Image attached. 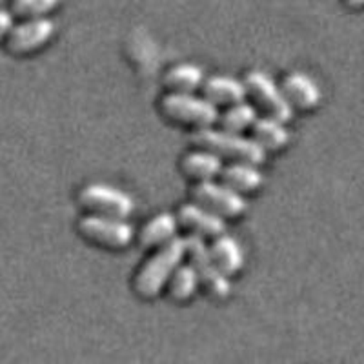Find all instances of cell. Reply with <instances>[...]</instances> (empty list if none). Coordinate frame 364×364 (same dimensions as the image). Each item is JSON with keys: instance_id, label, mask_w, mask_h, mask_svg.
Listing matches in <instances>:
<instances>
[{"instance_id": "6da1fadb", "label": "cell", "mask_w": 364, "mask_h": 364, "mask_svg": "<svg viewBox=\"0 0 364 364\" xmlns=\"http://www.w3.org/2000/svg\"><path fill=\"white\" fill-rule=\"evenodd\" d=\"M186 237H175L170 242L155 250L135 277L136 294L144 299H154L170 281L171 273L186 259Z\"/></svg>"}, {"instance_id": "7a4b0ae2", "label": "cell", "mask_w": 364, "mask_h": 364, "mask_svg": "<svg viewBox=\"0 0 364 364\" xmlns=\"http://www.w3.org/2000/svg\"><path fill=\"white\" fill-rule=\"evenodd\" d=\"M191 142L197 148H206L220 159H232V161H245L261 166L266 161V151L259 142L242 133L228 132L224 128H197L191 133Z\"/></svg>"}, {"instance_id": "3957f363", "label": "cell", "mask_w": 364, "mask_h": 364, "mask_svg": "<svg viewBox=\"0 0 364 364\" xmlns=\"http://www.w3.org/2000/svg\"><path fill=\"white\" fill-rule=\"evenodd\" d=\"M161 109L173 122L193 126L195 129L219 122V108L204 95L199 97L195 93L170 91L168 95L162 97Z\"/></svg>"}, {"instance_id": "277c9868", "label": "cell", "mask_w": 364, "mask_h": 364, "mask_svg": "<svg viewBox=\"0 0 364 364\" xmlns=\"http://www.w3.org/2000/svg\"><path fill=\"white\" fill-rule=\"evenodd\" d=\"M186 245V257L190 259L197 275H199L200 284L206 288L211 297L226 299L228 295L232 294V282H230V277L226 273L213 261L210 246L199 235H188Z\"/></svg>"}, {"instance_id": "5b68a950", "label": "cell", "mask_w": 364, "mask_h": 364, "mask_svg": "<svg viewBox=\"0 0 364 364\" xmlns=\"http://www.w3.org/2000/svg\"><path fill=\"white\" fill-rule=\"evenodd\" d=\"M246 93L252 97L253 102L269 117L290 122L294 119V106L286 99L282 87L269 79L262 71H250L245 79Z\"/></svg>"}, {"instance_id": "8992f818", "label": "cell", "mask_w": 364, "mask_h": 364, "mask_svg": "<svg viewBox=\"0 0 364 364\" xmlns=\"http://www.w3.org/2000/svg\"><path fill=\"white\" fill-rule=\"evenodd\" d=\"M79 230L91 242L113 250L126 248L135 239V230L128 220L119 219V217L99 215V213H90V215L82 217L79 223Z\"/></svg>"}, {"instance_id": "52a82bcc", "label": "cell", "mask_w": 364, "mask_h": 364, "mask_svg": "<svg viewBox=\"0 0 364 364\" xmlns=\"http://www.w3.org/2000/svg\"><path fill=\"white\" fill-rule=\"evenodd\" d=\"M191 197H193L195 203L203 204L204 208L224 217V219L242 215L248 208V203L242 197V193L224 184L223 181L215 182V178L197 182L191 188Z\"/></svg>"}, {"instance_id": "ba28073f", "label": "cell", "mask_w": 364, "mask_h": 364, "mask_svg": "<svg viewBox=\"0 0 364 364\" xmlns=\"http://www.w3.org/2000/svg\"><path fill=\"white\" fill-rule=\"evenodd\" d=\"M79 200L86 210L99 215L128 219L135 211V200L126 191L108 184H87L80 190Z\"/></svg>"}, {"instance_id": "9c48e42d", "label": "cell", "mask_w": 364, "mask_h": 364, "mask_svg": "<svg viewBox=\"0 0 364 364\" xmlns=\"http://www.w3.org/2000/svg\"><path fill=\"white\" fill-rule=\"evenodd\" d=\"M57 24L48 17L22 18L18 24H13L9 29L4 44L9 53L29 55L44 48L55 37Z\"/></svg>"}, {"instance_id": "30bf717a", "label": "cell", "mask_w": 364, "mask_h": 364, "mask_svg": "<svg viewBox=\"0 0 364 364\" xmlns=\"http://www.w3.org/2000/svg\"><path fill=\"white\" fill-rule=\"evenodd\" d=\"M178 224L186 228L190 235L199 237H217L226 232V220L224 217L217 215L211 210L204 208L199 203H190L178 210Z\"/></svg>"}, {"instance_id": "8fae6325", "label": "cell", "mask_w": 364, "mask_h": 364, "mask_svg": "<svg viewBox=\"0 0 364 364\" xmlns=\"http://www.w3.org/2000/svg\"><path fill=\"white\" fill-rule=\"evenodd\" d=\"M281 87L294 109L299 108L302 112H311L317 108L323 99V93L318 90L317 82L301 71H291L290 75H286Z\"/></svg>"}, {"instance_id": "7c38bea8", "label": "cell", "mask_w": 364, "mask_h": 364, "mask_svg": "<svg viewBox=\"0 0 364 364\" xmlns=\"http://www.w3.org/2000/svg\"><path fill=\"white\" fill-rule=\"evenodd\" d=\"M203 93L210 102L219 106H232V104L246 100L248 93H246L245 80L233 79L228 75H215L210 79L204 80Z\"/></svg>"}, {"instance_id": "4fadbf2b", "label": "cell", "mask_w": 364, "mask_h": 364, "mask_svg": "<svg viewBox=\"0 0 364 364\" xmlns=\"http://www.w3.org/2000/svg\"><path fill=\"white\" fill-rule=\"evenodd\" d=\"M220 181L239 193H252L264 182V175L259 166L245 161H232L220 171Z\"/></svg>"}, {"instance_id": "5bb4252c", "label": "cell", "mask_w": 364, "mask_h": 364, "mask_svg": "<svg viewBox=\"0 0 364 364\" xmlns=\"http://www.w3.org/2000/svg\"><path fill=\"white\" fill-rule=\"evenodd\" d=\"M178 217L170 213V211H162L157 213L155 217L148 220V223L142 226L141 235H139V242H141L144 248L157 250L161 246H164L166 242H170L171 239L177 237L178 230Z\"/></svg>"}, {"instance_id": "9a60e30c", "label": "cell", "mask_w": 364, "mask_h": 364, "mask_svg": "<svg viewBox=\"0 0 364 364\" xmlns=\"http://www.w3.org/2000/svg\"><path fill=\"white\" fill-rule=\"evenodd\" d=\"M252 139L264 148V151H281L290 142V129L286 122L275 117H257L252 126Z\"/></svg>"}, {"instance_id": "2e32d148", "label": "cell", "mask_w": 364, "mask_h": 364, "mask_svg": "<svg viewBox=\"0 0 364 364\" xmlns=\"http://www.w3.org/2000/svg\"><path fill=\"white\" fill-rule=\"evenodd\" d=\"M223 168V159L206 148L195 149L182 157V170L188 177L195 178L197 182L213 181V178L220 177Z\"/></svg>"}, {"instance_id": "e0dca14e", "label": "cell", "mask_w": 364, "mask_h": 364, "mask_svg": "<svg viewBox=\"0 0 364 364\" xmlns=\"http://www.w3.org/2000/svg\"><path fill=\"white\" fill-rule=\"evenodd\" d=\"M210 252L213 261L217 262V266L226 273L228 277L239 273L242 266H245V252L240 248L239 240L235 237L228 235L226 232L213 237Z\"/></svg>"}, {"instance_id": "ac0fdd59", "label": "cell", "mask_w": 364, "mask_h": 364, "mask_svg": "<svg viewBox=\"0 0 364 364\" xmlns=\"http://www.w3.org/2000/svg\"><path fill=\"white\" fill-rule=\"evenodd\" d=\"M204 71L197 64L182 63L170 68L164 75V84L170 91L178 93H195L204 84Z\"/></svg>"}, {"instance_id": "d6986e66", "label": "cell", "mask_w": 364, "mask_h": 364, "mask_svg": "<svg viewBox=\"0 0 364 364\" xmlns=\"http://www.w3.org/2000/svg\"><path fill=\"white\" fill-rule=\"evenodd\" d=\"M168 290H170V295L175 299V301H188V299L193 297L199 290L200 281L199 275L195 272V268L191 266V262H184L175 268V272L171 273L170 281H168Z\"/></svg>"}, {"instance_id": "ffe728a7", "label": "cell", "mask_w": 364, "mask_h": 364, "mask_svg": "<svg viewBox=\"0 0 364 364\" xmlns=\"http://www.w3.org/2000/svg\"><path fill=\"white\" fill-rule=\"evenodd\" d=\"M257 117H259V113H257L255 106L246 102V100H240L232 106H226V109L219 113V122L220 128L228 129V132L242 133L246 129H252Z\"/></svg>"}, {"instance_id": "44dd1931", "label": "cell", "mask_w": 364, "mask_h": 364, "mask_svg": "<svg viewBox=\"0 0 364 364\" xmlns=\"http://www.w3.org/2000/svg\"><path fill=\"white\" fill-rule=\"evenodd\" d=\"M58 4H60V0H11L9 11L13 13V17L18 18L46 17Z\"/></svg>"}, {"instance_id": "7402d4cb", "label": "cell", "mask_w": 364, "mask_h": 364, "mask_svg": "<svg viewBox=\"0 0 364 364\" xmlns=\"http://www.w3.org/2000/svg\"><path fill=\"white\" fill-rule=\"evenodd\" d=\"M13 24H15L13 13L9 11V9L0 8V44L6 41V37H8L9 29H11Z\"/></svg>"}, {"instance_id": "603a6c76", "label": "cell", "mask_w": 364, "mask_h": 364, "mask_svg": "<svg viewBox=\"0 0 364 364\" xmlns=\"http://www.w3.org/2000/svg\"><path fill=\"white\" fill-rule=\"evenodd\" d=\"M344 4L350 9H360L364 8V0H344Z\"/></svg>"}]
</instances>
